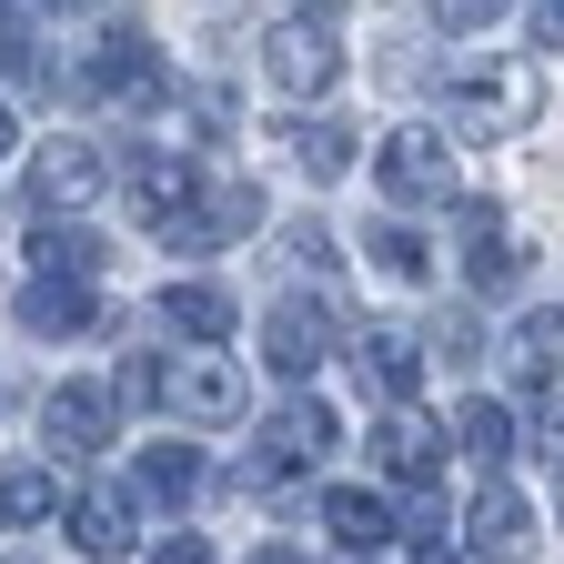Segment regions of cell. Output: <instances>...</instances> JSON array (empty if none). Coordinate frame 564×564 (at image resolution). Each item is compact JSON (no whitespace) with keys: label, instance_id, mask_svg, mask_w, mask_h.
<instances>
[{"label":"cell","instance_id":"obj_3","mask_svg":"<svg viewBox=\"0 0 564 564\" xmlns=\"http://www.w3.org/2000/svg\"><path fill=\"white\" fill-rule=\"evenodd\" d=\"M444 121L464 141H505L524 121V70H454L444 82Z\"/></svg>","mask_w":564,"mask_h":564},{"label":"cell","instance_id":"obj_16","mask_svg":"<svg viewBox=\"0 0 564 564\" xmlns=\"http://www.w3.org/2000/svg\"><path fill=\"white\" fill-rule=\"evenodd\" d=\"M323 524H333V544H352V554L393 544V505H383L373 484H343V494H323Z\"/></svg>","mask_w":564,"mask_h":564},{"label":"cell","instance_id":"obj_17","mask_svg":"<svg viewBox=\"0 0 564 564\" xmlns=\"http://www.w3.org/2000/svg\"><path fill=\"white\" fill-rule=\"evenodd\" d=\"M21 323L31 333H82V323H101V303L82 282H21Z\"/></svg>","mask_w":564,"mask_h":564},{"label":"cell","instance_id":"obj_1","mask_svg":"<svg viewBox=\"0 0 564 564\" xmlns=\"http://www.w3.org/2000/svg\"><path fill=\"white\" fill-rule=\"evenodd\" d=\"M333 333H343V313H333L323 293H282V303L262 313V364L303 383V373H323V364H333Z\"/></svg>","mask_w":564,"mask_h":564},{"label":"cell","instance_id":"obj_19","mask_svg":"<svg viewBox=\"0 0 564 564\" xmlns=\"http://www.w3.org/2000/svg\"><path fill=\"white\" fill-rule=\"evenodd\" d=\"M444 444H464L474 464H505V454H514V413H505V403H464V413L444 423Z\"/></svg>","mask_w":564,"mask_h":564},{"label":"cell","instance_id":"obj_22","mask_svg":"<svg viewBox=\"0 0 564 564\" xmlns=\"http://www.w3.org/2000/svg\"><path fill=\"white\" fill-rule=\"evenodd\" d=\"M293 162H303V172H323V182H333V172H343V162H352V131H333V121H293Z\"/></svg>","mask_w":564,"mask_h":564},{"label":"cell","instance_id":"obj_28","mask_svg":"<svg viewBox=\"0 0 564 564\" xmlns=\"http://www.w3.org/2000/svg\"><path fill=\"white\" fill-rule=\"evenodd\" d=\"M11 141H21V121H11V101H0V152H11Z\"/></svg>","mask_w":564,"mask_h":564},{"label":"cell","instance_id":"obj_20","mask_svg":"<svg viewBox=\"0 0 564 564\" xmlns=\"http://www.w3.org/2000/svg\"><path fill=\"white\" fill-rule=\"evenodd\" d=\"M364 252H373V272H393V282H423V272H434L423 232H413V223H383V212L364 223Z\"/></svg>","mask_w":564,"mask_h":564},{"label":"cell","instance_id":"obj_24","mask_svg":"<svg viewBox=\"0 0 564 564\" xmlns=\"http://www.w3.org/2000/svg\"><path fill=\"white\" fill-rule=\"evenodd\" d=\"M434 352H444V364H454V373H474V364H484V333H474V323H464V313H454V323H444V343H434Z\"/></svg>","mask_w":564,"mask_h":564},{"label":"cell","instance_id":"obj_2","mask_svg":"<svg viewBox=\"0 0 564 564\" xmlns=\"http://www.w3.org/2000/svg\"><path fill=\"white\" fill-rule=\"evenodd\" d=\"M262 61H272V82L293 91V101H323V91H333V70H343V41H333L323 11H293V21H272Z\"/></svg>","mask_w":564,"mask_h":564},{"label":"cell","instance_id":"obj_10","mask_svg":"<svg viewBox=\"0 0 564 564\" xmlns=\"http://www.w3.org/2000/svg\"><path fill=\"white\" fill-rule=\"evenodd\" d=\"M464 272H474V293H514L524 282V242L505 232L494 202H464Z\"/></svg>","mask_w":564,"mask_h":564},{"label":"cell","instance_id":"obj_26","mask_svg":"<svg viewBox=\"0 0 564 564\" xmlns=\"http://www.w3.org/2000/svg\"><path fill=\"white\" fill-rule=\"evenodd\" d=\"M152 564H212V544H202V534H162V544H152Z\"/></svg>","mask_w":564,"mask_h":564},{"label":"cell","instance_id":"obj_11","mask_svg":"<svg viewBox=\"0 0 564 564\" xmlns=\"http://www.w3.org/2000/svg\"><path fill=\"white\" fill-rule=\"evenodd\" d=\"M464 544L474 554H524L534 544V505H524L514 484H484L474 505H464Z\"/></svg>","mask_w":564,"mask_h":564},{"label":"cell","instance_id":"obj_4","mask_svg":"<svg viewBox=\"0 0 564 564\" xmlns=\"http://www.w3.org/2000/svg\"><path fill=\"white\" fill-rule=\"evenodd\" d=\"M373 162H383V192H393V202H454V152H444V131H423V121H413V131H383Z\"/></svg>","mask_w":564,"mask_h":564},{"label":"cell","instance_id":"obj_9","mask_svg":"<svg viewBox=\"0 0 564 564\" xmlns=\"http://www.w3.org/2000/svg\"><path fill=\"white\" fill-rule=\"evenodd\" d=\"M131 534H141V505H131L121 484H91V494H70V554L111 564V554H131Z\"/></svg>","mask_w":564,"mask_h":564},{"label":"cell","instance_id":"obj_7","mask_svg":"<svg viewBox=\"0 0 564 564\" xmlns=\"http://www.w3.org/2000/svg\"><path fill=\"white\" fill-rule=\"evenodd\" d=\"M333 444H343V413L313 403V393H293V403L262 423V464H272V474H282V464H323Z\"/></svg>","mask_w":564,"mask_h":564},{"label":"cell","instance_id":"obj_27","mask_svg":"<svg viewBox=\"0 0 564 564\" xmlns=\"http://www.w3.org/2000/svg\"><path fill=\"white\" fill-rule=\"evenodd\" d=\"M252 564H303V554L293 544H252Z\"/></svg>","mask_w":564,"mask_h":564},{"label":"cell","instance_id":"obj_12","mask_svg":"<svg viewBox=\"0 0 564 564\" xmlns=\"http://www.w3.org/2000/svg\"><path fill=\"white\" fill-rule=\"evenodd\" d=\"M162 393L192 413V423H232L242 413V373L223 364V352H202V364H182V373H162Z\"/></svg>","mask_w":564,"mask_h":564},{"label":"cell","instance_id":"obj_18","mask_svg":"<svg viewBox=\"0 0 564 564\" xmlns=\"http://www.w3.org/2000/svg\"><path fill=\"white\" fill-rule=\"evenodd\" d=\"M162 313L182 323V333H202V343H232V293H223V282H172V293H162Z\"/></svg>","mask_w":564,"mask_h":564},{"label":"cell","instance_id":"obj_15","mask_svg":"<svg viewBox=\"0 0 564 564\" xmlns=\"http://www.w3.org/2000/svg\"><path fill=\"white\" fill-rule=\"evenodd\" d=\"M212 484V464L192 444H141V474H131V505L152 494V505H192V494Z\"/></svg>","mask_w":564,"mask_h":564},{"label":"cell","instance_id":"obj_14","mask_svg":"<svg viewBox=\"0 0 564 564\" xmlns=\"http://www.w3.org/2000/svg\"><path fill=\"white\" fill-rule=\"evenodd\" d=\"M352 364H364V383H373L383 403H403V393L423 383V352H413V333H383V323H373V333H352Z\"/></svg>","mask_w":564,"mask_h":564},{"label":"cell","instance_id":"obj_25","mask_svg":"<svg viewBox=\"0 0 564 564\" xmlns=\"http://www.w3.org/2000/svg\"><path fill=\"white\" fill-rule=\"evenodd\" d=\"M282 252H293L303 272H323V262H333V232H323V223H293V232H282Z\"/></svg>","mask_w":564,"mask_h":564},{"label":"cell","instance_id":"obj_5","mask_svg":"<svg viewBox=\"0 0 564 564\" xmlns=\"http://www.w3.org/2000/svg\"><path fill=\"white\" fill-rule=\"evenodd\" d=\"M373 464H383L393 484L423 494V484L444 474V423H434V413H413V403H393V413L373 423Z\"/></svg>","mask_w":564,"mask_h":564},{"label":"cell","instance_id":"obj_8","mask_svg":"<svg viewBox=\"0 0 564 564\" xmlns=\"http://www.w3.org/2000/svg\"><path fill=\"white\" fill-rule=\"evenodd\" d=\"M91 192H101V152H91L82 131H70V141H41V152H31V202H41V212H82Z\"/></svg>","mask_w":564,"mask_h":564},{"label":"cell","instance_id":"obj_13","mask_svg":"<svg viewBox=\"0 0 564 564\" xmlns=\"http://www.w3.org/2000/svg\"><path fill=\"white\" fill-rule=\"evenodd\" d=\"M31 282H82V293H91V282H101V232H82V223H41L31 232Z\"/></svg>","mask_w":564,"mask_h":564},{"label":"cell","instance_id":"obj_6","mask_svg":"<svg viewBox=\"0 0 564 564\" xmlns=\"http://www.w3.org/2000/svg\"><path fill=\"white\" fill-rule=\"evenodd\" d=\"M41 434H51V454H111L121 413H111V393H101V383H61V393L41 403Z\"/></svg>","mask_w":564,"mask_h":564},{"label":"cell","instance_id":"obj_21","mask_svg":"<svg viewBox=\"0 0 564 564\" xmlns=\"http://www.w3.org/2000/svg\"><path fill=\"white\" fill-rule=\"evenodd\" d=\"M51 505H61V484H51L41 464H0V524H11V534H21V524H41Z\"/></svg>","mask_w":564,"mask_h":564},{"label":"cell","instance_id":"obj_23","mask_svg":"<svg viewBox=\"0 0 564 564\" xmlns=\"http://www.w3.org/2000/svg\"><path fill=\"white\" fill-rule=\"evenodd\" d=\"M121 403H162V364L152 352H121V373H111V413Z\"/></svg>","mask_w":564,"mask_h":564}]
</instances>
